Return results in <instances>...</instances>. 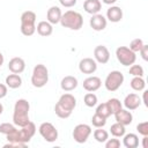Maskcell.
<instances>
[{
  "label": "cell",
  "mask_w": 148,
  "mask_h": 148,
  "mask_svg": "<svg viewBox=\"0 0 148 148\" xmlns=\"http://www.w3.org/2000/svg\"><path fill=\"white\" fill-rule=\"evenodd\" d=\"M124 80H125L124 74L120 71H112L108 74L104 81V86L108 91H116L121 87V84L124 83Z\"/></svg>",
  "instance_id": "5"
},
{
  "label": "cell",
  "mask_w": 148,
  "mask_h": 148,
  "mask_svg": "<svg viewBox=\"0 0 148 148\" xmlns=\"http://www.w3.org/2000/svg\"><path fill=\"white\" fill-rule=\"evenodd\" d=\"M120 147V140L119 139H108L105 141V148H119Z\"/></svg>",
  "instance_id": "37"
},
{
  "label": "cell",
  "mask_w": 148,
  "mask_h": 148,
  "mask_svg": "<svg viewBox=\"0 0 148 148\" xmlns=\"http://www.w3.org/2000/svg\"><path fill=\"white\" fill-rule=\"evenodd\" d=\"M91 127L87 124H79L73 130V139L77 143H84L87 142L88 138L91 134Z\"/></svg>",
  "instance_id": "8"
},
{
  "label": "cell",
  "mask_w": 148,
  "mask_h": 148,
  "mask_svg": "<svg viewBox=\"0 0 148 148\" xmlns=\"http://www.w3.org/2000/svg\"><path fill=\"white\" fill-rule=\"evenodd\" d=\"M89 24L91 27L92 30L95 31H102L106 28V24H108V21H106V17H104L102 14H94L89 21Z\"/></svg>",
  "instance_id": "13"
},
{
  "label": "cell",
  "mask_w": 148,
  "mask_h": 148,
  "mask_svg": "<svg viewBox=\"0 0 148 148\" xmlns=\"http://www.w3.org/2000/svg\"><path fill=\"white\" fill-rule=\"evenodd\" d=\"M61 10L58 6H52L47 9V13H46V21L50 22L51 24H57L60 22V18H61Z\"/></svg>",
  "instance_id": "19"
},
{
  "label": "cell",
  "mask_w": 148,
  "mask_h": 148,
  "mask_svg": "<svg viewBox=\"0 0 148 148\" xmlns=\"http://www.w3.org/2000/svg\"><path fill=\"white\" fill-rule=\"evenodd\" d=\"M15 130H16V127H15L14 124H10V123H2V124H0V133H2L5 135L14 132Z\"/></svg>",
  "instance_id": "34"
},
{
  "label": "cell",
  "mask_w": 148,
  "mask_h": 148,
  "mask_svg": "<svg viewBox=\"0 0 148 148\" xmlns=\"http://www.w3.org/2000/svg\"><path fill=\"white\" fill-rule=\"evenodd\" d=\"M128 73H130L131 75H133V76H143L145 71H143V67H142V66H140V65H134V64H133V65H131Z\"/></svg>",
  "instance_id": "33"
},
{
  "label": "cell",
  "mask_w": 148,
  "mask_h": 148,
  "mask_svg": "<svg viewBox=\"0 0 148 148\" xmlns=\"http://www.w3.org/2000/svg\"><path fill=\"white\" fill-rule=\"evenodd\" d=\"M29 110H30V104L27 99L20 98L15 102L14 112H13V123L15 126L23 127L24 125H27L30 121Z\"/></svg>",
  "instance_id": "1"
},
{
  "label": "cell",
  "mask_w": 148,
  "mask_h": 148,
  "mask_svg": "<svg viewBox=\"0 0 148 148\" xmlns=\"http://www.w3.org/2000/svg\"><path fill=\"white\" fill-rule=\"evenodd\" d=\"M79 69L83 74H94L97 69V62L92 58H83L79 62Z\"/></svg>",
  "instance_id": "9"
},
{
  "label": "cell",
  "mask_w": 148,
  "mask_h": 148,
  "mask_svg": "<svg viewBox=\"0 0 148 148\" xmlns=\"http://www.w3.org/2000/svg\"><path fill=\"white\" fill-rule=\"evenodd\" d=\"M36 31L39 36H43V37H47V36H51L52 32H53V27L50 22L47 21H40L37 25H36Z\"/></svg>",
  "instance_id": "22"
},
{
  "label": "cell",
  "mask_w": 148,
  "mask_h": 148,
  "mask_svg": "<svg viewBox=\"0 0 148 148\" xmlns=\"http://www.w3.org/2000/svg\"><path fill=\"white\" fill-rule=\"evenodd\" d=\"M116 57L123 66H131L136 60V54L127 46H119L116 50Z\"/></svg>",
  "instance_id": "6"
},
{
  "label": "cell",
  "mask_w": 148,
  "mask_h": 148,
  "mask_svg": "<svg viewBox=\"0 0 148 148\" xmlns=\"http://www.w3.org/2000/svg\"><path fill=\"white\" fill-rule=\"evenodd\" d=\"M8 69L12 73L21 74L25 69V61L20 57H14L8 62Z\"/></svg>",
  "instance_id": "15"
},
{
  "label": "cell",
  "mask_w": 148,
  "mask_h": 148,
  "mask_svg": "<svg viewBox=\"0 0 148 148\" xmlns=\"http://www.w3.org/2000/svg\"><path fill=\"white\" fill-rule=\"evenodd\" d=\"M123 145L126 148H136L139 146V136L136 134H134V133L124 134Z\"/></svg>",
  "instance_id": "24"
},
{
  "label": "cell",
  "mask_w": 148,
  "mask_h": 148,
  "mask_svg": "<svg viewBox=\"0 0 148 148\" xmlns=\"http://www.w3.org/2000/svg\"><path fill=\"white\" fill-rule=\"evenodd\" d=\"M114 118H116L117 123H120L124 126H127V125L132 124V121H133V114L127 109H120L119 111H117L114 113Z\"/></svg>",
  "instance_id": "17"
},
{
  "label": "cell",
  "mask_w": 148,
  "mask_h": 148,
  "mask_svg": "<svg viewBox=\"0 0 148 148\" xmlns=\"http://www.w3.org/2000/svg\"><path fill=\"white\" fill-rule=\"evenodd\" d=\"M104 3H106V5H113L117 0H102Z\"/></svg>",
  "instance_id": "44"
},
{
  "label": "cell",
  "mask_w": 148,
  "mask_h": 148,
  "mask_svg": "<svg viewBox=\"0 0 148 148\" xmlns=\"http://www.w3.org/2000/svg\"><path fill=\"white\" fill-rule=\"evenodd\" d=\"M147 90H145L143 89V97H142V102H143V104L146 105V106H148V102H147Z\"/></svg>",
  "instance_id": "43"
},
{
  "label": "cell",
  "mask_w": 148,
  "mask_h": 148,
  "mask_svg": "<svg viewBox=\"0 0 148 148\" xmlns=\"http://www.w3.org/2000/svg\"><path fill=\"white\" fill-rule=\"evenodd\" d=\"M110 132H111V134H112L114 138H121V136H124V134L126 133V130H125V126H124L123 124L116 121L113 125H111Z\"/></svg>",
  "instance_id": "26"
},
{
  "label": "cell",
  "mask_w": 148,
  "mask_h": 148,
  "mask_svg": "<svg viewBox=\"0 0 148 148\" xmlns=\"http://www.w3.org/2000/svg\"><path fill=\"white\" fill-rule=\"evenodd\" d=\"M60 87H61V89L64 91H72L77 87V79L75 76L67 75L61 80Z\"/></svg>",
  "instance_id": "21"
},
{
  "label": "cell",
  "mask_w": 148,
  "mask_h": 148,
  "mask_svg": "<svg viewBox=\"0 0 148 148\" xmlns=\"http://www.w3.org/2000/svg\"><path fill=\"white\" fill-rule=\"evenodd\" d=\"M83 9L88 14H98L99 10L102 9V3L99 0H86L83 2Z\"/></svg>",
  "instance_id": "20"
},
{
  "label": "cell",
  "mask_w": 148,
  "mask_h": 148,
  "mask_svg": "<svg viewBox=\"0 0 148 148\" xmlns=\"http://www.w3.org/2000/svg\"><path fill=\"white\" fill-rule=\"evenodd\" d=\"M140 105H141V98L139 97V95H136L134 92L128 94L124 99V106L130 111L136 110Z\"/></svg>",
  "instance_id": "16"
},
{
  "label": "cell",
  "mask_w": 148,
  "mask_h": 148,
  "mask_svg": "<svg viewBox=\"0 0 148 148\" xmlns=\"http://www.w3.org/2000/svg\"><path fill=\"white\" fill-rule=\"evenodd\" d=\"M123 18V9L118 6H111L108 10H106V20H109L110 22L117 23L120 22Z\"/></svg>",
  "instance_id": "18"
},
{
  "label": "cell",
  "mask_w": 148,
  "mask_h": 148,
  "mask_svg": "<svg viewBox=\"0 0 148 148\" xmlns=\"http://www.w3.org/2000/svg\"><path fill=\"white\" fill-rule=\"evenodd\" d=\"M106 104H108V108H109L111 114H114L117 111H119L120 109H123V104H121V102L118 98H110L106 102Z\"/></svg>",
  "instance_id": "27"
},
{
  "label": "cell",
  "mask_w": 148,
  "mask_h": 148,
  "mask_svg": "<svg viewBox=\"0 0 148 148\" xmlns=\"http://www.w3.org/2000/svg\"><path fill=\"white\" fill-rule=\"evenodd\" d=\"M91 124H92V126H95L96 128H97V127H103V126H105V124H106V118H104V117H102V116L95 113V114L91 117Z\"/></svg>",
  "instance_id": "31"
},
{
  "label": "cell",
  "mask_w": 148,
  "mask_h": 148,
  "mask_svg": "<svg viewBox=\"0 0 148 148\" xmlns=\"http://www.w3.org/2000/svg\"><path fill=\"white\" fill-rule=\"evenodd\" d=\"M7 91H8V87L6 84H3V83H0V99L6 97Z\"/></svg>",
  "instance_id": "41"
},
{
  "label": "cell",
  "mask_w": 148,
  "mask_h": 148,
  "mask_svg": "<svg viewBox=\"0 0 148 148\" xmlns=\"http://www.w3.org/2000/svg\"><path fill=\"white\" fill-rule=\"evenodd\" d=\"M95 113H97V114H99V116H102V117H104V118H106V119L111 116V112H110V110H109L106 103H101V104H98V106L96 108Z\"/></svg>",
  "instance_id": "30"
},
{
  "label": "cell",
  "mask_w": 148,
  "mask_h": 148,
  "mask_svg": "<svg viewBox=\"0 0 148 148\" xmlns=\"http://www.w3.org/2000/svg\"><path fill=\"white\" fill-rule=\"evenodd\" d=\"M2 111H3V106H2V104L0 103V114L2 113Z\"/></svg>",
  "instance_id": "46"
},
{
  "label": "cell",
  "mask_w": 148,
  "mask_h": 148,
  "mask_svg": "<svg viewBox=\"0 0 148 148\" xmlns=\"http://www.w3.org/2000/svg\"><path fill=\"white\" fill-rule=\"evenodd\" d=\"M6 86L10 89H17L21 87L22 84V79L20 76V74H15V73H12L9 75L6 76V81H5Z\"/></svg>",
  "instance_id": "23"
},
{
  "label": "cell",
  "mask_w": 148,
  "mask_h": 148,
  "mask_svg": "<svg viewBox=\"0 0 148 148\" xmlns=\"http://www.w3.org/2000/svg\"><path fill=\"white\" fill-rule=\"evenodd\" d=\"M36 130H37L36 128V125L32 121H29L27 125H24L23 127H21V130H18L21 141L24 142V143H29V141L31 140V138L35 135Z\"/></svg>",
  "instance_id": "10"
},
{
  "label": "cell",
  "mask_w": 148,
  "mask_h": 148,
  "mask_svg": "<svg viewBox=\"0 0 148 148\" xmlns=\"http://www.w3.org/2000/svg\"><path fill=\"white\" fill-rule=\"evenodd\" d=\"M36 14L32 10H25L21 15V32L29 37L36 32Z\"/></svg>",
  "instance_id": "3"
},
{
  "label": "cell",
  "mask_w": 148,
  "mask_h": 148,
  "mask_svg": "<svg viewBox=\"0 0 148 148\" xmlns=\"http://www.w3.org/2000/svg\"><path fill=\"white\" fill-rule=\"evenodd\" d=\"M143 40L141 39V38H135V39H133L132 42H131V44H130V49L134 52V53H136V52H139L140 50H141V47L143 46Z\"/></svg>",
  "instance_id": "35"
},
{
  "label": "cell",
  "mask_w": 148,
  "mask_h": 148,
  "mask_svg": "<svg viewBox=\"0 0 148 148\" xmlns=\"http://www.w3.org/2000/svg\"><path fill=\"white\" fill-rule=\"evenodd\" d=\"M27 145L28 143H24V142H10V141H8L6 145H3V147L5 148H12V147H17V148H24V147H27Z\"/></svg>",
  "instance_id": "38"
},
{
  "label": "cell",
  "mask_w": 148,
  "mask_h": 148,
  "mask_svg": "<svg viewBox=\"0 0 148 148\" xmlns=\"http://www.w3.org/2000/svg\"><path fill=\"white\" fill-rule=\"evenodd\" d=\"M76 1H77V0H59L60 5L64 6V7H67V8H71V7L75 6Z\"/></svg>",
  "instance_id": "40"
},
{
  "label": "cell",
  "mask_w": 148,
  "mask_h": 148,
  "mask_svg": "<svg viewBox=\"0 0 148 148\" xmlns=\"http://www.w3.org/2000/svg\"><path fill=\"white\" fill-rule=\"evenodd\" d=\"M142 147L143 148H148V135L142 138Z\"/></svg>",
  "instance_id": "42"
},
{
  "label": "cell",
  "mask_w": 148,
  "mask_h": 148,
  "mask_svg": "<svg viewBox=\"0 0 148 148\" xmlns=\"http://www.w3.org/2000/svg\"><path fill=\"white\" fill-rule=\"evenodd\" d=\"M3 61H5V58H3V54L0 52V67L2 66V64H3Z\"/></svg>",
  "instance_id": "45"
},
{
  "label": "cell",
  "mask_w": 148,
  "mask_h": 148,
  "mask_svg": "<svg viewBox=\"0 0 148 148\" xmlns=\"http://www.w3.org/2000/svg\"><path fill=\"white\" fill-rule=\"evenodd\" d=\"M60 23L62 27L71 30H80L83 25V17L75 10H67L61 15Z\"/></svg>",
  "instance_id": "2"
},
{
  "label": "cell",
  "mask_w": 148,
  "mask_h": 148,
  "mask_svg": "<svg viewBox=\"0 0 148 148\" xmlns=\"http://www.w3.org/2000/svg\"><path fill=\"white\" fill-rule=\"evenodd\" d=\"M94 139L97 142L103 143L109 139V133L105 130H102V127H97V130L94 131Z\"/></svg>",
  "instance_id": "28"
},
{
  "label": "cell",
  "mask_w": 148,
  "mask_h": 148,
  "mask_svg": "<svg viewBox=\"0 0 148 148\" xmlns=\"http://www.w3.org/2000/svg\"><path fill=\"white\" fill-rule=\"evenodd\" d=\"M39 134L42 135V138L46 141V142H54L58 139V130L56 128V126L49 121L42 123L39 128Z\"/></svg>",
  "instance_id": "7"
},
{
  "label": "cell",
  "mask_w": 148,
  "mask_h": 148,
  "mask_svg": "<svg viewBox=\"0 0 148 148\" xmlns=\"http://www.w3.org/2000/svg\"><path fill=\"white\" fill-rule=\"evenodd\" d=\"M139 53L141 54L142 59L147 61V60H148V45H147V44H143V46L141 47V50L139 51Z\"/></svg>",
  "instance_id": "39"
},
{
  "label": "cell",
  "mask_w": 148,
  "mask_h": 148,
  "mask_svg": "<svg viewBox=\"0 0 148 148\" xmlns=\"http://www.w3.org/2000/svg\"><path fill=\"white\" fill-rule=\"evenodd\" d=\"M54 112H56V114L59 117V118H61V119H66V118H68L71 114H72V112L71 111H67V110H65L64 108H61L58 103L56 104V106H54Z\"/></svg>",
  "instance_id": "32"
},
{
  "label": "cell",
  "mask_w": 148,
  "mask_h": 148,
  "mask_svg": "<svg viewBox=\"0 0 148 148\" xmlns=\"http://www.w3.org/2000/svg\"><path fill=\"white\" fill-rule=\"evenodd\" d=\"M136 131H138V133L141 134L142 136L148 135V121L139 123V124L136 125Z\"/></svg>",
  "instance_id": "36"
},
{
  "label": "cell",
  "mask_w": 148,
  "mask_h": 148,
  "mask_svg": "<svg viewBox=\"0 0 148 148\" xmlns=\"http://www.w3.org/2000/svg\"><path fill=\"white\" fill-rule=\"evenodd\" d=\"M49 81V71L45 65L38 64L34 67L31 75V83L35 88H43Z\"/></svg>",
  "instance_id": "4"
},
{
  "label": "cell",
  "mask_w": 148,
  "mask_h": 148,
  "mask_svg": "<svg viewBox=\"0 0 148 148\" xmlns=\"http://www.w3.org/2000/svg\"><path fill=\"white\" fill-rule=\"evenodd\" d=\"M58 104H59L61 108H64L65 110L73 112V110H74L75 106H76V98H75L72 94L66 92V94H64V95L60 96V98H59V101H58Z\"/></svg>",
  "instance_id": "12"
},
{
  "label": "cell",
  "mask_w": 148,
  "mask_h": 148,
  "mask_svg": "<svg viewBox=\"0 0 148 148\" xmlns=\"http://www.w3.org/2000/svg\"><path fill=\"white\" fill-rule=\"evenodd\" d=\"M131 88L135 91H142L146 88V81L142 76H134L131 80Z\"/></svg>",
  "instance_id": "25"
},
{
  "label": "cell",
  "mask_w": 148,
  "mask_h": 148,
  "mask_svg": "<svg viewBox=\"0 0 148 148\" xmlns=\"http://www.w3.org/2000/svg\"><path fill=\"white\" fill-rule=\"evenodd\" d=\"M94 58L96 60V62L99 64H106L110 60V51L106 46L104 45H97L94 49Z\"/></svg>",
  "instance_id": "11"
},
{
  "label": "cell",
  "mask_w": 148,
  "mask_h": 148,
  "mask_svg": "<svg viewBox=\"0 0 148 148\" xmlns=\"http://www.w3.org/2000/svg\"><path fill=\"white\" fill-rule=\"evenodd\" d=\"M83 102H84V104L88 106V108H92V106H95L96 104H97V96L94 94V92H88V94H86L84 95V97H83Z\"/></svg>",
  "instance_id": "29"
},
{
  "label": "cell",
  "mask_w": 148,
  "mask_h": 148,
  "mask_svg": "<svg viewBox=\"0 0 148 148\" xmlns=\"http://www.w3.org/2000/svg\"><path fill=\"white\" fill-rule=\"evenodd\" d=\"M83 89L87 90V91H90V92H94L96 90H98L102 86V80L98 77V76H88L87 79L83 80Z\"/></svg>",
  "instance_id": "14"
}]
</instances>
